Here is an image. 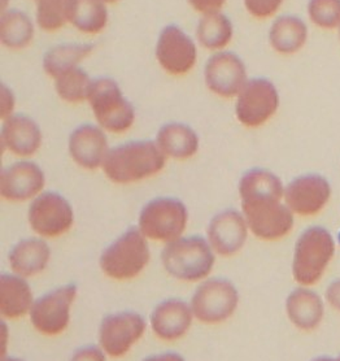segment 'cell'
<instances>
[{
  "instance_id": "f1b7e54d",
  "label": "cell",
  "mask_w": 340,
  "mask_h": 361,
  "mask_svg": "<svg viewBox=\"0 0 340 361\" xmlns=\"http://www.w3.org/2000/svg\"><path fill=\"white\" fill-rule=\"evenodd\" d=\"M234 38V24L224 12L200 16L195 39L201 49L215 54L225 51L230 46Z\"/></svg>"
},
{
  "instance_id": "7dc6e473",
  "label": "cell",
  "mask_w": 340,
  "mask_h": 361,
  "mask_svg": "<svg viewBox=\"0 0 340 361\" xmlns=\"http://www.w3.org/2000/svg\"><path fill=\"white\" fill-rule=\"evenodd\" d=\"M338 32H339V41H340V27H339V30H338Z\"/></svg>"
},
{
  "instance_id": "7c38bea8",
  "label": "cell",
  "mask_w": 340,
  "mask_h": 361,
  "mask_svg": "<svg viewBox=\"0 0 340 361\" xmlns=\"http://www.w3.org/2000/svg\"><path fill=\"white\" fill-rule=\"evenodd\" d=\"M249 233L264 242H278L289 237L295 225V214L281 199H264L241 203Z\"/></svg>"
},
{
  "instance_id": "5b68a950",
  "label": "cell",
  "mask_w": 340,
  "mask_h": 361,
  "mask_svg": "<svg viewBox=\"0 0 340 361\" xmlns=\"http://www.w3.org/2000/svg\"><path fill=\"white\" fill-rule=\"evenodd\" d=\"M189 221L190 212L183 200L175 197H158L141 207L137 226L150 242L165 246L182 238Z\"/></svg>"
},
{
  "instance_id": "83f0119b",
  "label": "cell",
  "mask_w": 340,
  "mask_h": 361,
  "mask_svg": "<svg viewBox=\"0 0 340 361\" xmlns=\"http://www.w3.org/2000/svg\"><path fill=\"white\" fill-rule=\"evenodd\" d=\"M35 21L24 11L8 9L0 16V43L9 51H21L33 43Z\"/></svg>"
},
{
  "instance_id": "52a82bcc",
  "label": "cell",
  "mask_w": 340,
  "mask_h": 361,
  "mask_svg": "<svg viewBox=\"0 0 340 361\" xmlns=\"http://www.w3.org/2000/svg\"><path fill=\"white\" fill-rule=\"evenodd\" d=\"M241 294L232 281L226 279H204L195 288L190 305L195 321L208 326L221 325L230 320L239 308Z\"/></svg>"
},
{
  "instance_id": "74e56055",
  "label": "cell",
  "mask_w": 340,
  "mask_h": 361,
  "mask_svg": "<svg viewBox=\"0 0 340 361\" xmlns=\"http://www.w3.org/2000/svg\"><path fill=\"white\" fill-rule=\"evenodd\" d=\"M325 302L334 311L340 313V279L332 281L325 291Z\"/></svg>"
},
{
  "instance_id": "d6a6232c",
  "label": "cell",
  "mask_w": 340,
  "mask_h": 361,
  "mask_svg": "<svg viewBox=\"0 0 340 361\" xmlns=\"http://www.w3.org/2000/svg\"><path fill=\"white\" fill-rule=\"evenodd\" d=\"M307 13L312 24L322 30L340 27V0H309Z\"/></svg>"
},
{
  "instance_id": "60d3db41",
  "label": "cell",
  "mask_w": 340,
  "mask_h": 361,
  "mask_svg": "<svg viewBox=\"0 0 340 361\" xmlns=\"http://www.w3.org/2000/svg\"><path fill=\"white\" fill-rule=\"evenodd\" d=\"M9 1L11 0H0V7H1V13L8 11Z\"/></svg>"
},
{
  "instance_id": "5bb4252c",
  "label": "cell",
  "mask_w": 340,
  "mask_h": 361,
  "mask_svg": "<svg viewBox=\"0 0 340 361\" xmlns=\"http://www.w3.org/2000/svg\"><path fill=\"white\" fill-rule=\"evenodd\" d=\"M203 75L209 92L221 99L237 98L249 80L243 59L227 49L208 58Z\"/></svg>"
},
{
  "instance_id": "d6986e66",
  "label": "cell",
  "mask_w": 340,
  "mask_h": 361,
  "mask_svg": "<svg viewBox=\"0 0 340 361\" xmlns=\"http://www.w3.org/2000/svg\"><path fill=\"white\" fill-rule=\"evenodd\" d=\"M1 123L0 143L3 152H9L18 160H30L41 151L44 137L33 117L16 114Z\"/></svg>"
},
{
  "instance_id": "f35d334b",
  "label": "cell",
  "mask_w": 340,
  "mask_h": 361,
  "mask_svg": "<svg viewBox=\"0 0 340 361\" xmlns=\"http://www.w3.org/2000/svg\"><path fill=\"white\" fill-rule=\"evenodd\" d=\"M143 361H186L181 353H163L147 356Z\"/></svg>"
},
{
  "instance_id": "30bf717a",
  "label": "cell",
  "mask_w": 340,
  "mask_h": 361,
  "mask_svg": "<svg viewBox=\"0 0 340 361\" xmlns=\"http://www.w3.org/2000/svg\"><path fill=\"white\" fill-rule=\"evenodd\" d=\"M281 97L270 80L258 77L249 78L235 98L234 112L238 123L247 129H258L277 115Z\"/></svg>"
},
{
  "instance_id": "7bdbcfd3",
  "label": "cell",
  "mask_w": 340,
  "mask_h": 361,
  "mask_svg": "<svg viewBox=\"0 0 340 361\" xmlns=\"http://www.w3.org/2000/svg\"><path fill=\"white\" fill-rule=\"evenodd\" d=\"M104 4H107V6H111V4H115V3H118L120 0H101Z\"/></svg>"
},
{
  "instance_id": "4fadbf2b",
  "label": "cell",
  "mask_w": 340,
  "mask_h": 361,
  "mask_svg": "<svg viewBox=\"0 0 340 361\" xmlns=\"http://www.w3.org/2000/svg\"><path fill=\"white\" fill-rule=\"evenodd\" d=\"M198 42L182 27L166 25L158 33L155 58L158 66L172 77H183L194 71L198 63Z\"/></svg>"
},
{
  "instance_id": "bcb514c9",
  "label": "cell",
  "mask_w": 340,
  "mask_h": 361,
  "mask_svg": "<svg viewBox=\"0 0 340 361\" xmlns=\"http://www.w3.org/2000/svg\"><path fill=\"white\" fill-rule=\"evenodd\" d=\"M336 361H340V356L338 357V359H336Z\"/></svg>"
},
{
  "instance_id": "8992f818",
  "label": "cell",
  "mask_w": 340,
  "mask_h": 361,
  "mask_svg": "<svg viewBox=\"0 0 340 361\" xmlns=\"http://www.w3.org/2000/svg\"><path fill=\"white\" fill-rule=\"evenodd\" d=\"M96 125L108 134H125L137 121L133 103L111 77L95 78L87 100Z\"/></svg>"
},
{
  "instance_id": "2e32d148",
  "label": "cell",
  "mask_w": 340,
  "mask_h": 361,
  "mask_svg": "<svg viewBox=\"0 0 340 361\" xmlns=\"http://www.w3.org/2000/svg\"><path fill=\"white\" fill-rule=\"evenodd\" d=\"M44 190L46 173L32 159L17 160L0 174V197L8 203H30Z\"/></svg>"
},
{
  "instance_id": "f6af8a7d",
  "label": "cell",
  "mask_w": 340,
  "mask_h": 361,
  "mask_svg": "<svg viewBox=\"0 0 340 361\" xmlns=\"http://www.w3.org/2000/svg\"><path fill=\"white\" fill-rule=\"evenodd\" d=\"M338 243H339V246H340V231H339V235H338Z\"/></svg>"
},
{
  "instance_id": "44dd1931",
  "label": "cell",
  "mask_w": 340,
  "mask_h": 361,
  "mask_svg": "<svg viewBox=\"0 0 340 361\" xmlns=\"http://www.w3.org/2000/svg\"><path fill=\"white\" fill-rule=\"evenodd\" d=\"M325 298L306 286L292 290L284 302V311L291 325L306 333L320 328L325 319Z\"/></svg>"
},
{
  "instance_id": "d590c367",
  "label": "cell",
  "mask_w": 340,
  "mask_h": 361,
  "mask_svg": "<svg viewBox=\"0 0 340 361\" xmlns=\"http://www.w3.org/2000/svg\"><path fill=\"white\" fill-rule=\"evenodd\" d=\"M107 355L99 345H83L72 355L69 361H107Z\"/></svg>"
},
{
  "instance_id": "d4e9b609",
  "label": "cell",
  "mask_w": 340,
  "mask_h": 361,
  "mask_svg": "<svg viewBox=\"0 0 340 361\" xmlns=\"http://www.w3.org/2000/svg\"><path fill=\"white\" fill-rule=\"evenodd\" d=\"M309 30L300 17L283 15L274 20L267 33L269 46L282 56L299 54L307 46Z\"/></svg>"
},
{
  "instance_id": "ac0fdd59",
  "label": "cell",
  "mask_w": 340,
  "mask_h": 361,
  "mask_svg": "<svg viewBox=\"0 0 340 361\" xmlns=\"http://www.w3.org/2000/svg\"><path fill=\"white\" fill-rule=\"evenodd\" d=\"M67 147L72 161L87 172L101 171L112 148L108 133L96 123H82L75 128L69 134Z\"/></svg>"
},
{
  "instance_id": "ffe728a7",
  "label": "cell",
  "mask_w": 340,
  "mask_h": 361,
  "mask_svg": "<svg viewBox=\"0 0 340 361\" xmlns=\"http://www.w3.org/2000/svg\"><path fill=\"white\" fill-rule=\"evenodd\" d=\"M195 316L190 303L182 299H165L152 310L150 314L151 331L163 342H177L189 334Z\"/></svg>"
},
{
  "instance_id": "e0dca14e",
  "label": "cell",
  "mask_w": 340,
  "mask_h": 361,
  "mask_svg": "<svg viewBox=\"0 0 340 361\" xmlns=\"http://www.w3.org/2000/svg\"><path fill=\"white\" fill-rule=\"evenodd\" d=\"M249 229L241 209L227 208L208 222V243L220 257L229 259L241 252L249 237Z\"/></svg>"
},
{
  "instance_id": "3957f363",
  "label": "cell",
  "mask_w": 340,
  "mask_h": 361,
  "mask_svg": "<svg viewBox=\"0 0 340 361\" xmlns=\"http://www.w3.org/2000/svg\"><path fill=\"white\" fill-rule=\"evenodd\" d=\"M336 251V240L322 226L304 230L294 247L291 273L298 286L313 288L329 269Z\"/></svg>"
},
{
  "instance_id": "6da1fadb",
  "label": "cell",
  "mask_w": 340,
  "mask_h": 361,
  "mask_svg": "<svg viewBox=\"0 0 340 361\" xmlns=\"http://www.w3.org/2000/svg\"><path fill=\"white\" fill-rule=\"evenodd\" d=\"M166 161L155 140H130L111 148L101 172L109 182L127 186L156 177Z\"/></svg>"
},
{
  "instance_id": "7402d4cb",
  "label": "cell",
  "mask_w": 340,
  "mask_h": 361,
  "mask_svg": "<svg viewBox=\"0 0 340 361\" xmlns=\"http://www.w3.org/2000/svg\"><path fill=\"white\" fill-rule=\"evenodd\" d=\"M52 251L46 239L39 237L21 239L11 248L8 264L11 271L26 279L41 276L47 271Z\"/></svg>"
},
{
  "instance_id": "1f68e13d",
  "label": "cell",
  "mask_w": 340,
  "mask_h": 361,
  "mask_svg": "<svg viewBox=\"0 0 340 361\" xmlns=\"http://www.w3.org/2000/svg\"><path fill=\"white\" fill-rule=\"evenodd\" d=\"M73 0H38L35 24L44 33H56L70 24Z\"/></svg>"
},
{
  "instance_id": "8d00e7d4",
  "label": "cell",
  "mask_w": 340,
  "mask_h": 361,
  "mask_svg": "<svg viewBox=\"0 0 340 361\" xmlns=\"http://www.w3.org/2000/svg\"><path fill=\"white\" fill-rule=\"evenodd\" d=\"M191 8L200 16L222 12L227 0H186Z\"/></svg>"
},
{
  "instance_id": "9a60e30c",
  "label": "cell",
  "mask_w": 340,
  "mask_h": 361,
  "mask_svg": "<svg viewBox=\"0 0 340 361\" xmlns=\"http://www.w3.org/2000/svg\"><path fill=\"white\" fill-rule=\"evenodd\" d=\"M332 197V183L321 174H303L284 188L283 202L295 217H315L329 205Z\"/></svg>"
},
{
  "instance_id": "ab89813d",
  "label": "cell",
  "mask_w": 340,
  "mask_h": 361,
  "mask_svg": "<svg viewBox=\"0 0 340 361\" xmlns=\"http://www.w3.org/2000/svg\"><path fill=\"white\" fill-rule=\"evenodd\" d=\"M0 339H1V359L7 356V348H8L9 329L7 322L3 320L0 324Z\"/></svg>"
},
{
  "instance_id": "484cf974",
  "label": "cell",
  "mask_w": 340,
  "mask_h": 361,
  "mask_svg": "<svg viewBox=\"0 0 340 361\" xmlns=\"http://www.w3.org/2000/svg\"><path fill=\"white\" fill-rule=\"evenodd\" d=\"M284 188L286 185L275 173L264 168H253L241 176L238 182V195L241 203L264 199L283 200Z\"/></svg>"
},
{
  "instance_id": "277c9868",
  "label": "cell",
  "mask_w": 340,
  "mask_h": 361,
  "mask_svg": "<svg viewBox=\"0 0 340 361\" xmlns=\"http://www.w3.org/2000/svg\"><path fill=\"white\" fill-rule=\"evenodd\" d=\"M151 263L150 240L132 226L120 234L99 256V268L107 279L127 282L138 279Z\"/></svg>"
},
{
  "instance_id": "603a6c76",
  "label": "cell",
  "mask_w": 340,
  "mask_h": 361,
  "mask_svg": "<svg viewBox=\"0 0 340 361\" xmlns=\"http://www.w3.org/2000/svg\"><path fill=\"white\" fill-rule=\"evenodd\" d=\"M158 147L168 160L187 161L198 155L200 137L196 130L184 123H164L155 137Z\"/></svg>"
},
{
  "instance_id": "f546056e",
  "label": "cell",
  "mask_w": 340,
  "mask_h": 361,
  "mask_svg": "<svg viewBox=\"0 0 340 361\" xmlns=\"http://www.w3.org/2000/svg\"><path fill=\"white\" fill-rule=\"evenodd\" d=\"M108 6L101 0H73L70 25L84 35H98L108 26Z\"/></svg>"
},
{
  "instance_id": "c3c4849f",
  "label": "cell",
  "mask_w": 340,
  "mask_h": 361,
  "mask_svg": "<svg viewBox=\"0 0 340 361\" xmlns=\"http://www.w3.org/2000/svg\"><path fill=\"white\" fill-rule=\"evenodd\" d=\"M35 1H38V0H35Z\"/></svg>"
},
{
  "instance_id": "836d02e7",
  "label": "cell",
  "mask_w": 340,
  "mask_h": 361,
  "mask_svg": "<svg viewBox=\"0 0 340 361\" xmlns=\"http://www.w3.org/2000/svg\"><path fill=\"white\" fill-rule=\"evenodd\" d=\"M284 0H243V6L248 15L256 20L274 17L282 8Z\"/></svg>"
},
{
  "instance_id": "8fae6325",
  "label": "cell",
  "mask_w": 340,
  "mask_h": 361,
  "mask_svg": "<svg viewBox=\"0 0 340 361\" xmlns=\"http://www.w3.org/2000/svg\"><path fill=\"white\" fill-rule=\"evenodd\" d=\"M149 322L141 313L120 311L103 317L98 329V345L108 357L121 359L141 342Z\"/></svg>"
},
{
  "instance_id": "e575fe53",
  "label": "cell",
  "mask_w": 340,
  "mask_h": 361,
  "mask_svg": "<svg viewBox=\"0 0 340 361\" xmlns=\"http://www.w3.org/2000/svg\"><path fill=\"white\" fill-rule=\"evenodd\" d=\"M17 99L15 91L8 85H0V120L6 121L11 116L16 115Z\"/></svg>"
},
{
  "instance_id": "b9f144b4",
  "label": "cell",
  "mask_w": 340,
  "mask_h": 361,
  "mask_svg": "<svg viewBox=\"0 0 340 361\" xmlns=\"http://www.w3.org/2000/svg\"><path fill=\"white\" fill-rule=\"evenodd\" d=\"M1 361H24L21 360V359H18V357H11V356H6V357H3Z\"/></svg>"
},
{
  "instance_id": "9c48e42d",
  "label": "cell",
  "mask_w": 340,
  "mask_h": 361,
  "mask_svg": "<svg viewBox=\"0 0 340 361\" xmlns=\"http://www.w3.org/2000/svg\"><path fill=\"white\" fill-rule=\"evenodd\" d=\"M78 296L75 283H68L35 299L29 320L34 330L43 337L55 338L67 331L72 320V308Z\"/></svg>"
},
{
  "instance_id": "4dcf8cb0",
  "label": "cell",
  "mask_w": 340,
  "mask_h": 361,
  "mask_svg": "<svg viewBox=\"0 0 340 361\" xmlns=\"http://www.w3.org/2000/svg\"><path fill=\"white\" fill-rule=\"evenodd\" d=\"M94 80L81 66L61 74L56 80H53L55 92L60 100L67 104L78 106L87 103L92 92Z\"/></svg>"
},
{
  "instance_id": "ee69618b",
  "label": "cell",
  "mask_w": 340,
  "mask_h": 361,
  "mask_svg": "<svg viewBox=\"0 0 340 361\" xmlns=\"http://www.w3.org/2000/svg\"><path fill=\"white\" fill-rule=\"evenodd\" d=\"M312 361H336V359H332V357H318Z\"/></svg>"
},
{
  "instance_id": "ba28073f",
  "label": "cell",
  "mask_w": 340,
  "mask_h": 361,
  "mask_svg": "<svg viewBox=\"0 0 340 361\" xmlns=\"http://www.w3.org/2000/svg\"><path fill=\"white\" fill-rule=\"evenodd\" d=\"M75 222L73 205L58 191L44 190L29 203L27 224L39 238L64 237L73 229Z\"/></svg>"
},
{
  "instance_id": "4316f807",
  "label": "cell",
  "mask_w": 340,
  "mask_h": 361,
  "mask_svg": "<svg viewBox=\"0 0 340 361\" xmlns=\"http://www.w3.org/2000/svg\"><path fill=\"white\" fill-rule=\"evenodd\" d=\"M95 52L92 43H63L51 47L42 59L43 72L56 80L61 74L78 68Z\"/></svg>"
},
{
  "instance_id": "7a4b0ae2",
  "label": "cell",
  "mask_w": 340,
  "mask_h": 361,
  "mask_svg": "<svg viewBox=\"0 0 340 361\" xmlns=\"http://www.w3.org/2000/svg\"><path fill=\"white\" fill-rule=\"evenodd\" d=\"M217 255L206 237L183 235L168 243L161 251L166 274L183 283H200L215 269Z\"/></svg>"
},
{
  "instance_id": "cb8c5ba5",
  "label": "cell",
  "mask_w": 340,
  "mask_h": 361,
  "mask_svg": "<svg viewBox=\"0 0 340 361\" xmlns=\"http://www.w3.org/2000/svg\"><path fill=\"white\" fill-rule=\"evenodd\" d=\"M35 299L29 279L12 271L0 276V316L3 320L17 321L29 316Z\"/></svg>"
}]
</instances>
